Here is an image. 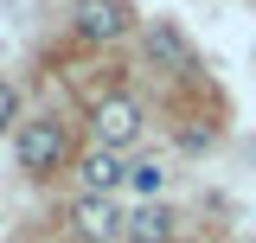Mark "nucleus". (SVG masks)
<instances>
[{"mask_svg": "<svg viewBox=\"0 0 256 243\" xmlns=\"http://www.w3.org/2000/svg\"><path fill=\"white\" fill-rule=\"evenodd\" d=\"M64 160V128L58 122H26L20 128V166L26 173H52Z\"/></svg>", "mask_w": 256, "mask_h": 243, "instance_id": "obj_2", "label": "nucleus"}, {"mask_svg": "<svg viewBox=\"0 0 256 243\" xmlns=\"http://www.w3.org/2000/svg\"><path fill=\"white\" fill-rule=\"evenodd\" d=\"M90 128H96V148H128L141 134V102L134 96H102L90 109Z\"/></svg>", "mask_w": 256, "mask_h": 243, "instance_id": "obj_1", "label": "nucleus"}, {"mask_svg": "<svg viewBox=\"0 0 256 243\" xmlns=\"http://www.w3.org/2000/svg\"><path fill=\"white\" fill-rule=\"evenodd\" d=\"M70 20H77L84 38H122V32H128V6H122V0H77Z\"/></svg>", "mask_w": 256, "mask_h": 243, "instance_id": "obj_3", "label": "nucleus"}, {"mask_svg": "<svg viewBox=\"0 0 256 243\" xmlns=\"http://www.w3.org/2000/svg\"><path fill=\"white\" fill-rule=\"evenodd\" d=\"M77 173H84V186H90V192H109V186H122V180H128V166L116 160V148L84 154V166H77Z\"/></svg>", "mask_w": 256, "mask_h": 243, "instance_id": "obj_6", "label": "nucleus"}, {"mask_svg": "<svg viewBox=\"0 0 256 243\" xmlns=\"http://www.w3.org/2000/svg\"><path fill=\"white\" fill-rule=\"evenodd\" d=\"M77 230H84V237H96V243H109L116 237V230H122V212H116V205H109V192H90V198H77Z\"/></svg>", "mask_w": 256, "mask_h": 243, "instance_id": "obj_4", "label": "nucleus"}, {"mask_svg": "<svg viewBox=\"0 0 256 243\" xmlns=\"http://www.w3.org/2000/svg\"><path fill=\"white\" fill-rule=\"evenodd\" d=\"M128 237L134 243H166L173 237V212H166V205H141V212L128 218Z\"/></svg>", "mask_w": 256, "mask_h": 243, "instance_id": "obj_7", "label": "nucleus"}, {"mask_svg": "<svg viewBox=\"0 0 256 243\" xmlns=\"http://www.w3.org/2000/svg\"><path fill=\"white\" fill-rule=\"evenodd\" d=\"M148 58H154V64H166V70H192V45L180 38V26L154 20V26H148Z\"/></svg>", "mask_w": 256, "mask_h": 243, "instance_id": "obj_5", "label": "nucleus"}, {"mask_svg": "<svg viewBox=\"0 0 256 243\" xmlns=\"http://www.w3.org/2000/svg\"><path fill=\"white\" fill-rule=\"evenodd\" d=\"M128 186H134V192H141V198H154L160 186H166V173H160L154 160H141V166H128Z\"/></svg>", "mask_w": 256, "mask_h": 243, "instance_id": "obj_8", "label": "nucleus"}, {"mask_svg": "<svg viewBox=\"0 0 256 243\" xmlns=\"http://www.w3.org/2000/svg\"><path fill=\"white\" fill-rule=\"evenodd\" d=\"M20 116V90H13V84H6V77H0V128H6V122Z\"/></svg>", "mask_w": 256, "mask_h": 243, "instance_id": "obj_9", "label": "nucleus"}]
</instances>
